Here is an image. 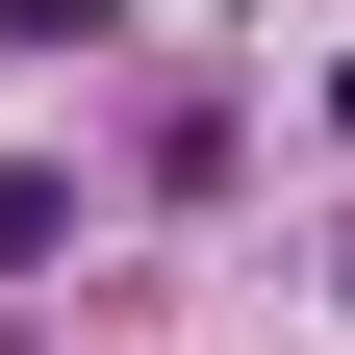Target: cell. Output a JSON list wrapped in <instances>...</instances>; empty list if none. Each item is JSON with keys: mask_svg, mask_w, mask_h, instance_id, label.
<instances>
[{"mask_svg": "<svg viewBox=\"0 0 355 355\" xmlns=\"http://www.w3.org/2000/svg\"><path fill=\"white\" fill-rule=\"evenodd\" d=\"M51 254H76V178L26 153V178H0V279H51Z\"/></svg>", "mask_w": 355, "mask_h": 355, "instance_id": "obj_1", "label": "cell"}, {"mask_svg": "<svg viewBox=\"0 0 355 355\" xmlns=\"http://www.w3.org/2000/svg\"><path fill=\"white\" fill-rule=\"evenodd\" d=\"M102 26H127V0H0V51H102Z\"/></svg>", "mask_w": 355, "mask_h": 355, "instance_id": "obj_2", "label": "cell"}]
</instances>
